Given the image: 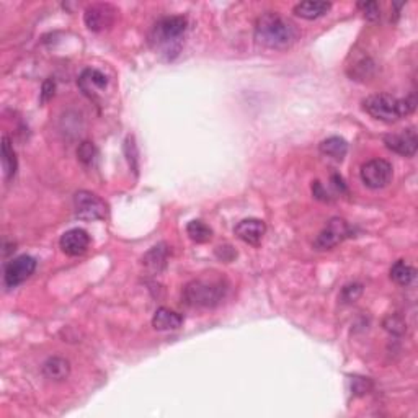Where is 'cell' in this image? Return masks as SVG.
<instances>
[{
    "label": "cell",
    "mask_w": 418,
    "mask_h": 418,
    "mask_svg": "<svg viewBox=\"0 0 418 418\" xmlns=\"http://www.w3.org/2000/svg\"><path fill=\"white\" fill-rule=\"evenodd\" d=\"M299 35V28L276 12L263 13L255 23V40L268 50H290Z\"/></svg>",
    "instance_id": "cell-1"
},
{
    "label": "cell",
    "mask_w": 418,
    "mask_h": 418,
    "mask_svg": "<svg viewBox=\"0 0 418 418\" xmlns=\"http://www.w3.org/2000/svg\"><path fill=\"white\" fill-rule=\"evenodd\" d=\"M227 290L229 283L223 276H201L184 288V302L195 309H211L223 302Z\"/></svg>",
    "instance_id": "cell-2"
},
{
    "label": "cell",
    "mask_w": 418,
    "mask_h": 418,
    "mask_svg": "<svg viewBox=\"0 0 418 418\" xmlns=\"http://www.w3.org/2000/svg\"><path fill=\"white\" fill-rule=\"evenodd\" d=\"M186 27L185 17L174 15L163 17L154 25L149 43L158 54H163L167 59H174L181 50V41H184Z\"/></svg>",
    "instance_id": "cell-3"
},
{
    "label": "cell",
    "mask_w": 418,
    "mask_h": 418,
    "mask_svg": "<svg viewBox=\"0 0 418 418\" xmlns=\"http://www.w3.org/2000/svg\"><path fill=\"white\" fill-rule=\"evenodd\" d=\"M415 97L396 98L389 94H376L363 102V108L369 117L384 123H396L415 110Z\"/></svg>",
    "instance_id": "cell-4"
},
{
    "label": "cell",
    "mask_w": 418,
    "mask_h": 418,
    "mask_svg": "<svg viewBox=\"0 0 418 418\" xmlns=\"http://www.w3.org/2000/svg\"><path fill=\"white\" fill-rule=\"evenodd\" d=\"M77 218L82 221H100L108 216V206L92 191H77L74 196Z\"/></svg>",
    "instance_id": "cell-5"
},
{
    "label": "cell",
    "mask_w": 418,
    "mask_h": 418,
    "mask_svg": "<svg viewBox=\"0 0 418 418\" xmlns=\"http://www.w3.org/2000/svg\"><path fill=\"white\" fill-rule=\"evenodd\" d=\"M350 232L352 230H350L347 221L342 218H331L314 240V248L319 250V252L331 250L337 247L338 244H342L345 239L350 237Z\"/></svg>",
    "instance_id": "cell-6"
},
{
    "label": "cell",
    "mask_w": 418,
    "mask_h": 418,
    "mask_svg": "<svg viewBox=\"0 0 418 418\" xmlns=\"http://www.w3.org/2000/svg\"><path fill=\"white\" fill-rule=\"evenodd\" d=\"M359 175H361L363 184L366 185L368 188L381 190L391 184L394 169L391 163L384 161V158H373V161L366 162L361 167Z\"/></svg>",
    "instance_id": "cell-7"
},
{
    "label": "cell",
    "mask_w": 418,
    "mask_h": 418,
    "mask_svg": "<svg viewBox=\"0 0 418 418\" xmlns=\"http://www.w3.org/2000/svg\"><path fill=\"white\" fill-rule=\"evenodd\" d=\"M36 270V260L30 255H22L10 260L3 268V281L8 288H15L27 281Z\"/></svg>",
    "instance_id": "cell-8"
},
{
    "label": "cell",
    "mask_w": 418,
    "mask_h": 418,
    "mask_svg": "<svg viewBox=\"0 0 418 418\" xmlns=\"http://www.w3.org/2000/svg\"><path fill=\"white\" fill-rule=\"evenodd\" d=\"M117 8L110 3H95L84 13V22L90 31L100 33L108 30L117 18Z\"/></svg>",
    "instance_id": "cell-9"
},
{
    "label": "cell",
    "mask_w": 418,
    "mask_h": 418,
    "mask_svg": "<svg viewBox=\"0 0 418 418\" xmlns=\"http://www.w3.org/2000/svg\"><path fill=\"white\" fill-rule=\"evenodd\" d=\"M384 144L389 151L403 157H413L418 149V136L415 128L402 129L398 133H391L384 136Z\"/></svg>",
    "instance_id": "cell-10"
},
{
    "label": "cell",
    "mask_w": 418,
    "mask_h": 418,
    "mask_svg": "<svg viewBox=\"0 0 418 418\" xmlns=\"http://www.w3.org/2000/svg\"><path fill=\"white\" fill-rule=\"evenodd\" d=\"M61 250L69 257H80L87 252L90 247V235L84 229H70L62 234L59 240Z\"/></svg>",
    "instance_id": "cell-11"
},
{
    "label": "cell",
    "mask_w": 418,
    "mask_h": 418,
    "mask_svg": "<svg viewBox=\"0 0 418 418\" xmlns=\"http://www.w3.org/2000/svg\"><path fill=\"white\" fill-rule=\"evenodd\" d=\"M77 84H79V89L85 97H89L90 100H97L105 92V89H107L108 80L103 72L97 69H85L80 74Z\"/></svg>",
    "instance_id": "cell-12"
},
{
    "label": "cell",
    "mask_w": 418,
    "mask_h": 418,
    "mask_svg": "<svg viewBox=\"0 0 418 418\" xmlns=\"http://www.w3.org/2000/svg\"><path fill=\"white\" fill-rule=\"evenodd\" d=\"M235 235L248 245H258L267 232V224L262 219H244L235 225Z\"/></svg>",
    "instance_id": "cell-13"
},
{
    "label": "cell",
    "mask_w": 418,
    "mask_h": 418,
    "mask_svg": "<svg viewBox=\"0 0 418 418\" xmlns=\"http://www.w3.org/2000/svg\"><path fill=\"white\" fill-rule=\"evenodd\" d=\"M184 324V317L179 312L167 309V307H161L156 311V314L152 317V325L154 329L158 331H169V330H177L180 329Z\"/></svg>",
    "instance_id": "cell-14"
},
{
    "label": "cell",
    "mask_w": 418,
    "mask_h": 418,
    "mask_svg": "<svg viewBox=\"0 0 418 418\" xmlns=\"http://www.w3.org/2000/svg\"><path fill=\"white\" fill-rule=\"evenodd\" d=\"M167 260H169V248L165 244H158L152 247L142 258V265L152 273H161L165 270Z\"/></svg>",
    "instance_id": "cell-15"
},
{
    "label": "cell",
    "mask_w": 418,
    "mask_h": 418,
    "mask_svg": "<svg viewBox=\"0 0 418 418\" xmlns=\"http://www.w3.org/2000/svg\"><path fill=\"white\" fill-rule=\"evenodd\" d=\"M70 373V364L61 357H52L43 364V374L51 381H64Z\"/></svg>",
    "instance_id": "cell-16"
},
{
    "label": "cell",
    "mask_w": 418,
    "mask_h": 418,
    "mask_svg": "<svg viewBox=\"0 0 418 418\" xmlns=\"http://www.w3.org/2000/svg\"><path fill=\"white\" fill-rule=\"evenodd\" d=\"M331 8L330 2H301L294 7V15L304 18V20H315L324 17Z\"/></svg>",
    "instance_id": "cell-17"
},
{
    "label": "cell",
    "mask_w": 418,
    "mask_h": 418,
    "mask_svg": "<svg viewBox=\"0 0 418 418\" xmlns=\"http://www.w3.org/2000/svg\"><path fill=\"white\" fill-rule=\"evenodd\" d=\"M319 149L324 156L334 158V161H343V157L347 156L348 152V144L343 137L331 136L325 139V141H322Z\"/></svg>",
    "instance_id": "cell-18"
},
{
    "label": "cell",
    "mask_w": 418,
    "mask_h": 418,
    "mask_svg": "<svg viewBox=\"0 0 418 418\" xmlns=\"http://www.w3.org/2000/svg\"><path fill=\"white\" fill-rule=\"evenodd\" d=\"M2 169L6 180H10L17 174V156L13 151L10 139L7 136L2 137Z\"/></svg>",
    "instance_id": "cell-19"
},
{
    "label": "cell",
    "mask_w": 418,
    "mask_h": 418,
    "mask_svg": "<svg viewBox=\"0 0 418 418\" xmlns=\"http://www.w3.org/2000/svg\"><path fill=\"white\" fill-rule=\"evenodd\" d=\"M391 278L401 286H408L415 278V268L408 265L405 260H397L391 268Z\"/></svg>",
    "instance_id": "cell-20"
},
{
    "label": "cell",
    "mask_w": 418,
    "mask_h": 418,
    "mask_svg": "<svg viewBox=\"0 0 418 418\" xmlns=\"http://www.w3.org/2000/svg\"><path fill=\"white\" fill-rule=\"evenodd\" d=\"M186 234L196 244H206L213 237V230L203 221H191V223H188V225H186Z\"/></svg>",
    "instance_id": "cell-21"
},
{
    "label": "cell",
    "mask_w": 418,
    "mask_h": 418,
    "mask_svg": "<svg viewBox=\"0 0 418 418\" xmlns=\"http://www.w3.org/2000/svg\"><path fill=\"white\" fill-rule=\"evenodd\" d=\"M77 157H79V161L84 163L85 167H92L95 165V162H97L98 157V149L95 147L94 142H82L79 149H77Z\"/></svg>",
    "instance_id": "cell-22"
},
{
    "label": "cell",
    "mask_w": 418,
    "mask_h": 418,
    "mask_svg": "<svg viewBox=\"0 0 418 418\" xmlns=\"http://www.w3.org/2000/svg\"><path fill=\"white\" fill-rule=\"evenodd\" d=\"M384 329H386L387 331H391L392 335H402V334H405L407 324L401 315L392 314V315L386 317V320H384Z\"/></svg>",
    "instance_id": "cell-23"
},
{
    "label": "cell",
    "mask_w": 418,
    "mask_h": 418,
    "mask_svg": "<svg viewBox=\"0 0 418 418\" xmlns=\"http://www.w3.org/2000/svg\"><path fill=\"white\" fill-rule=\"evenodd\" d=\"M363 294V286L359 283H353L343 288L342 291V301L343 302H354L359 296Z\"/></svg>",
    "instance_id": "cell-24"
},
{
    "label": "cell",
    "mask_w": 418,
    "mask_h": 418,
    "mask_svg": "<svg viewBox=\"0 0 418 418\" xmlns=\"http://www.w3.org/2000/svg\"><path fill=\"white\" fill-rule=\"evenodd\" d=\"M359 8H363L364 12V18L369 22H376L379 15H381V10H379V6L376 2H366V3H359Z\"/></svg>",
    "instance_id": "cell-25"
},
{
    "label": "cell",
    "mask_w": 418,
    "mask_h": 418,
    "mask_svg": "<svg viewBox=\"0 0 418 418\" xmlns=\"http://www.w3.org/2000/svg\"><path fill=\"white\" fill-rule=\"evenodd\" d=\"M54 80H46L45 84H43V94H41V100L43 102H47V100L52 98V95H54Z\"/></svg>",
    "instance_id": "cell-26"
}]
</instances>
